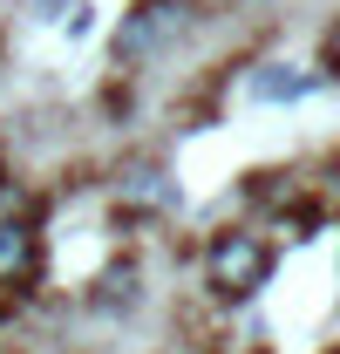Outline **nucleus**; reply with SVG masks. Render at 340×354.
I'll use <instances>...</instances> for the list:
<instances>
[{"mask_svg":"<svg viewBox=\"0 0 340 354\" xmlns=\"http://www.w3.org/2000/svg\"><path fill=\"white\" fill-rule=\"evenodd\" d=\"M272 279V245L258 239V232H218L211 245H205V286H211L218 300H252L258 286Z\"/></svg>","mask_w":340,"mask_h":354,"instance_id":"f257e3e1","label":"nucleus"},{"mask_svg":"<svg viewBox=\"0 0 340 354\" xmlns=\"http://www.w3.org/2000/svg\"><path fill=\"white\" fill-rule=\"evenodd\" d=\"M191 21H198V0H143L123 28H116V62H150V55H164Z\"/></svg>","mask_w":340,"mask_h":354,"instance_id":"f03ea898","label":"nucleus"},{"mask_svg":"<svg viewBox=\"0 0 340 354\" xmlns=\"http://www.w3.org/2000/svg\"><path fill=\"white\" fill-rule=\"evenodd\" d=\"M28 266H35V232L0 212V279H21Z\"/></svg>","mask_w":340,"mask_h":354,"instance_id":"7ed1b4c3","label":"nucleus"},{"mask_svg":"<svg viewBox=\"0 0 340 354\" xmlns=\"http://www.w3.org/2000/svg\"><path fill=\"white\" fill-rule=\"evenodd\" d=\"M102 300L109 307H136V266H109V279H102Z\"/></svg>","mask_w":340,"mask_h":354,"instance_id":"20e7f679","label":"nucleus"},{"mask_svg":"<svg viewBox=\"0 0 340 354\" xmlns=\"http://www.w3.org/2000/svg\"><path fill=\"white\" fill-rule=\"evenodd\" d=\"M299 75H279V68H272V75H258V95H299Z\"/></svg>","mask_w":340,"mask_h":354,"instance_id":"39448f33","label":"nucleus"},{"mask_svg":"<svg viewBox=\"0 0 340 354\" xmlns=\"http://www.w3.org/2000/svg\"><path fill=\"white\" fill-rule=\"evenodd\" d=\"M320 68H327V75L340 82V21L327 28V41H320Z\"/></svg>","mask_w":340,"mask_h":354,"instance_id":"423d86ee","label":"nucleus"}]
</instances>
